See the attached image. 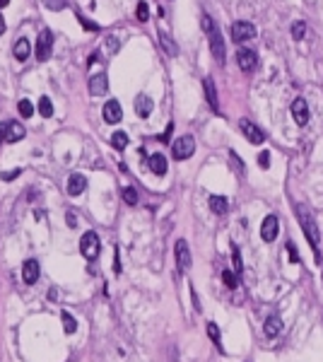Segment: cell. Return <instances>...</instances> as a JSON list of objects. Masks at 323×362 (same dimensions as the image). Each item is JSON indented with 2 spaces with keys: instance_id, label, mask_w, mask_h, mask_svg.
Here are the masks:
<instances>
[{
  "instance_id": "obj_1",
  "label": "cell",
  "mask_w": 323,
  "mask_h": 362,
  "mask_svg": "<svg viewBox=\"0 0 323 362\" xmlns=\"http://www.w3.org/2000/svg\"><path fill=\"white\" fill-rule=\"evenodd\" d=\"M297 218H299V224L306 234V242L314 247V256L316 261H321V253H319V242H321V232H319V224H316V218L311 215V210L306 205H297Z\"/></svg>"
},
{
  "instance_id": "obj_2",
  "label": "cell",
  "mask_w": 323,
  "mask_h": 362,
  "mask_svg": "<svg viewBox=\"0 0 323 362\" xmlns=\"http://www.w3.org/2000/svg\"><path fill=\"white\" fill-rule=\"evenodd\" d=\"M200 22H203V29H205L207 39H210L212 56H215V60L222 65V63H224V39H222V34H220V27L212 22V17H210V15H203V17H200Z\"/></svg>"
},
{
  "instance_id": "obj_3",
  "label": "cell",
  "mask_w": 323,
  "mask_h": 362,
  "mask_svg": "<svg viewBox=\"0 0 323 362\" xmlns=\"http://www.w3.org/2000/svg\"><path fill=\"white\" fill-rule=\"evenodd\" d=\"M51 54H53V34H51V29H41L36 36L34 56H36V60H49Z\"/></svg>"
},
{
  "instance_id": "obj_4",
  "label": "cell",
  "mask_w": 323,
  "mask_h": 362,
  "mask_svg": "<svg viewBox=\"0 0 323 362\" xmlns=\"http://www.w3.org/2000/svg\"><path fill=\"white\" fill-rule=\"evenodd\" d=\"M193 152H196V140H193V136H181V138L174 140V145H172L174 160H188Z\"/></svg>"
},
{
  "instance_id": "obj_5",
  "label": "cell",
  "mask_w": 323,
  "mask_h": 362,
  "mask_svg": "<svg viewBox=\"0 0 323 362\" xmlns=\"http://www.w3.org/2000/svg\"><path fill=\"white\" fill-rule=\"evenodd\" d=\"M99 249H101V242H99L97 232H85L82 239H80V251H82V256L92 261V258L99 256Z\"/></svg>"
},
{
  "instance_id": "obj_6",
  "label": "cell",
  "mask_w": 323,
  "mask_h": 362,
  "mask_svg": "<svg viewBox=\"0 0 323 362\" xmlns=\"http://www.w3.org/2000/svg\"><path fill=\"white\" fill-rule=\"evenodd\" d=\"M239 131L246 136L248 142H253V145H261V142L265 140V133L256 126V123H251L248 118H239Z\"/></svg>"
},
{
  "instance_id": "obj_7",
  "label": "cell",
  "mask_w": 323,
  "mask_h": 362,
  "mask_svg": "<svg viewBox=\"0 0 323 362\" xmlns=\"http://www.w3.org/2000/svg\"><path fill=\"white\" fill-rule=\"evenodd\" d=\"M236 65H239L244 73L256 70V65H258V56H256V51H251V49H239V51H236Z\"/></svg>"
},
{
  "instance_id": "obj_8",
  "label": "cell",
  "mask_w": 323,
  "mask_h": 362,
  "mask_svg": "<svg viewBox=\"0 0 323 362\" xmlns=\"http://www.w3.org/2000/svg\"><path fill=\"white\" fill-rule=\"evenodd\" d=\"M174 253H176V266L181 273H186L188 268H191V249H188V244L183 242V239H178L176 244H174Z\"/></svg>"
},
{
  "instance_id": "obj_9",
  "label": "cell",
  "mask_w": 323,
  "mask_h": 362,
  "mask_svg": "<svg viewBox=\"0 0 323 362\" xmlns=\"http://www.w3.org/2000/svg\"><path fill=\"white\" fill-rule=\"evenodd\" d=\"M253 36H256V27H253L251 22H234V25H232V39H234L236 44L248 41V39H253Z\"/></svg>"
},
{
  "instance_id": "obj_10",
  "label": "cell",
  "mask_w": 323,
  "mask_h": 362,
  "mask_svg": "<svg viewBox=\"0 0 323 362\" xmlns=\"http://www.w3.org/2000/svg\"><path fill=\"white\" fill-rule=\"evenodd\" d=\"M277 232H280V220H277V215H268L261 224V237H263V242H275L277 239Z\"/></svg>"
},
{
  "instance_id": "obj_11",
  "label": "cell",
  "mask_w": 323,
  "mask_h": 362,
  "mask_svg": "<svg viewBox=\"0 0 323 362\" xmlns=\"http://www.w3.org/2000/svg\"><path fill=\"white\" fill-rule=\"evenodd\" d=\"M106 92H109V78H106V73H97V75L89 78V94L101 97Z\"/></svg>"
},
{
  "instance_id": "obj_12",
  "label": "cell",
  "mask_w": 323,
  "mask_h": 362,
  "mask_svg": "<svg viewBox=\"0 0 323 362\" xmlns=\"http://www.w3.org/2000/svg\"><path fill=\"white\" fill-rule=\"evenodd\" d=\"M292 116L297 121V126H306L309 123V107H306V102L301 97H297L292 102Z\"/></svg>"
},
{
  "instance_id": "obj_13",
  "label": "cell",
  "mask_w": 323,
  "mask_h": 362,
  "mask_svg": "<svg viewBox=\"0 0 323 362\" xmlns=\"http://www.w3.org/2000/svg\"><path fill=\"white\" fill-rule=\"evenodd\" d=\"M101 111H104V121L106 123H118L123 118V109H121V104H118L116 99H109Z\"/></svg>"
},
{
  "instance_id": "obj_14",
  "label": "cell",
  "mask_w": 323,
  "mask_h": 362,
  "mask_svg": "<svg viewBox=\"0 0 323 362\" xmlns=\"http://www.w3.org/2000/svg\"><path fill=\"white\" fill-rule=\"evenodd\" d=\"M25 136H27V131H25V126H22V123H17V121H7L5 142H17V140H22Z\"/></svg>"
},
{
  "instance_id": "obj_15",
  "label": "cell",
  "mask_w": 323,
  "mask_h": 362,
  "mask_svg": "<svg viewBox=\"0 0 323 362\" xmlns=\"http://www.w3.org/2000/svg\"><path fill=\"white\" fill-rule=\"evenodd\" d=\"M22 280L27 282V285H34L36 280H39V261H25V266H22Z\"/></svg>"
},
{
  "instance_id": "obj_16",
  "label": "cell",
  "mask_w": 323,
  "mask_h": 362,
  "mask_svg": "<svg viewBox=\"0 0 323 362\" xmlns=\"http://www.w3.org/2000/svg\"><path fill=\"white\" fill-rule=\"evenodd\" d=\"M85 189H87V179L82 174H70V179H68V194L80 195Z\"/></svg>"
},
{
  "instance_id": "obj_17",
  "label": "cell",
  "mask_w": 323,
  "mask_h": 362,
  "mask_svg": "<svg viewBox=\"0 0 323 362\" xmlns=\"http://www.w3.org/2000/svg\"><path fill=\"white\" fill-rule=\"evenodd\" d=\"M205 97H207V104H210V109L215 113H220V102H217V89H215V83H212V78H205Z\"/></svg>"
},
{
  "instance_id": "obj_18",
  "label": "cell",
  "mask_w": 323,
  "mask_h": 362,
  "mask_svg": "<svg viewBox=\"0 0 323 362\" xmlns=\"http://www.w3.org/2000/svg\"><path fill=\"white\" fill-rule=\"evenodd\" d=\"M152 107H154V104H152V99H149L147 94H138V97H135V113H138L140 118H147V116L152 113Z\"/></svg>"
},
{
  "instance_id": "obj_19",
  "label": "cell",
  "mask_w": 323,
  "mask_h": 362,
  "mask_svg": "<svg viewBox=\"0 0 323 362\" xmlns=\"http://www.w3.org/2000/svg\"><path fill=\"white\" fill-rule=\"evenodd\" d=\"M147 165L152 169V174H157V176H164V174H167V157H164L162 152L152 155V157L147 160Z\"/></svg>"
},
{
  "instance_id": "obj_20",
  "label": "cell",
  "mask_w": 323,
  "mask_h": 362,
  "mask_svg": "<svg viewBox=\"0 0 323 362\" xmlns=\"http://www.w3.org/2000/svg\"><path fill=\"white\" fill-rule=\"evenodd\" d=\"M280 331H282V319H280V316H275V314H273V316H268V319H265V324H263V334L268 335V338H275Z\"/></svg>"
},
{
  "instance_id": "obj_21",
  "label": "cell",
  "mask_w": 323,
  "mask_h": 362,
  "mask_svg": "<svg viewBox=\"0 0 323 362\" xmlns=\"http://www.w3.org/2000/svg\"><path fill=\"white\" fill-rule=\"evenodd\" d=\"M29 54H31L29 41H27V39H17V41H15V46H12V56L17 58L20 63H25V60L29 58Z\"/></svg>"
},
{
  "instance_id": "obj_22",
  "label": "cell",
  "mask_w": 323,
  "mask_h": 362,
  "mask_svg": "<svg viewBox=\"0 0 323 362\" xmlns=\"http://www.w3.org/2000/svg\"><path fill=\"white\" fill-rule=\"evenodd\" d=\"M210 210H212L215 215H224V213L229 210L227 198H224V195H210Z\"/></svg>"
},
{
  "instance_id": "obj_23",
  "label": "cell",
  "mask_w": 323,
  "mask_h": 362,
  "mask_svg": "<svg viewBox=\"0 0 323 362\" xmlns=\"http://www.w3.org/2000/svg\"><path fill=\"white\" fill-rule=\"evenodd\" d=\"M159 44H162V49L167 51V56H178V46H176V41L167 34V31H159Z\"/></svg>"
},
{
  "instance_id": "obj_24",
  "label": "cell",
  "mask_w": 323,
  "mask_h": 362,
  "mask_svg": "<svg viewBox=\"0 0 323 362\" xmlns=\"http://www.w3.org/2000/svg\"><path fill=\"white\" fill-rule=\"evenodd\" d=\"M60 319H63V329H65V334H75V331H77V321L73 319V314L60 311Z\"/></svg>"
},
{
  "instance_id": "obj_25",
  "label": "cell",
  "mask_w": 323,
  "mask_h": 362,
  "mask_svg": "<svg viewBox=\"0 0 323 362\" xmlns=\"http://www.w3.org/2000/svg\"><path fill=\"white\" fill-rule=\"evenodd\" d=\"M39 113H41L44 118H51V116H53V104H51L49 97H41V99H39Z\"/></svg>"
},
{
  "instance_id": "obj_26",
  "label": "cell",
  "mask_w": 323,
  "mask_h": 362,
  "mask_svg": "<svg viewBox=\"0 0 323 362\" xmlns=\"http://www.w3.org/2000/svg\"><path fill=\"white\" fill-rule=\"evenodd\" d=\"M111 145H114L116 150H125V145H128V136H125L123 131H116V133L111 136Z\"/></svg>"
},
{
  "instance_id": "obj_27",
  "label": "cell",
  "mask_w": 323,
  "mask_h": 362,
  "mask_svg": "<svg viewBox=\"0 0 323 362\" xmlns=\"http://www.w3.org/2000/svg\"><path fill=\"white\" fill-rule=\"evenodd\" d=\"M17 111L22 118H29L31 113H34V104H31L29 99H20V104H17Z\"/></svg>"
},
{
  "instance_id": "obj_28",
  "label": "cell",
  "mask_w": 323,
  "mask_h": 362,
  "mask_svg": "<svg viewBox=\"0 0 323 362\" xmlns=\"http://www.w3.org/2000/svg\"><path fill=\"white\" fill-rule=\"evenodd\" d=\"M232 261H234V271L241 276V271H244V261H241V253H239V247L232 244Z\"/></svg>"
},
{
  "instance_id": "obj_29",
  "label": "cell",
  "mask_w": 323,
  "mask_h": 362,
  "mask_svg": "<svg viewBox=\"0 0 323 362\" xmlns=\"http://www.w3.org/2000/svg\"><path fill=\"white\" fill-rule=\"evenodd\" d=\"M292 36L297 39V41H301V39L306 36V25H304V22H294L292 25Z\"/></svg>"
},
{
  "instance_id": "obj_30",
  "label": "cell",
  "mask_w": 323,
  "mask_h": 362,
  "mask_svg": "<svg viewBox=\"0 0 323 362\" xmlns=\"http://www.w3.org/2000/svg\"><path fill=\"white\" fill-rule=\"evenodd\" d=\"M123 200H125L128 205H135V203H138V191H135L133 186L123 189Z\"/></svg>"
},
{
  "instance_id": "obj_31",
  "label": "cell",
  "mask_w": 323,
  "mask_h": 362,
  "mask_svg": "<svg viewBox=\"0 0 323 362\" xmlns=\"http://www.w3.org/2000/svg\"><path fill=\"white\" fill-rule=\"evenodd\" d=\"M222 280H224V285H227V287H232V290L239 285V280H236V276L232 273V271H222Z\"/></svg>"
},
{
  "instance_id": "obj_32",
  "label": "cell",
  "mask_w": 323,
  "mask_h": 362,
  "mask_svg": "<svg viewBox=\"0 0 323 362\" xmlns=\"http://www.w3.org/2000/svg\"><path fill=\"white\" fill-rule=\"evenodd\" d=\"M138 20H140V22H147V20H149V7H147V2H143V0L138 2Z\"/></svg>"
},
{
  "instance_id": "obj_33",
  "label": "cell",
  "mask_w": 323,
  "mask_h": 362,
  "mask_svg": "<svg viewBox=\"0 0 323 362\" xmlns=\"http://www.w3.org/2000/svg\"><path fill=\"white\" fill-rule=\"evenodd\" d=\"M207 335L212 338V343L220 345V329H217V324H207Z\"/></svg>"
},
{
  "instance_id": "obj_34",
  "label": "cell",
  "mask_w": 323,
  "mask_h": 362,
  "mask_svg": "<svg viewBox=\"0 0 323 362\" xmlns=\"http://www.w3.org/2000/svg\"><path fill=\"white\" fill-rule=\"evenodd\" d=\"M287 251H290V261H292V263H299V251L294 249L292 242H287Z\"/></svg>"
},
{
  "instance_id": "obj_35",
  "label": "cell",
  "mask_w": 323,
  "mask_h": 362,
  "mask_svg": "<svg viewBox=\"0 0 323 362\" xmlns=\"http://www.w3.org/2000/svg\"><path fill=\"white\" fill-rule=\"evenodd\" d=\"M258 162H261V167H263V169H268V167H270V152H268V150H263V152H261V157H258Z\"/></svg>"
},
{
  "instance_id": "obj_36",
  "label": "cell",
  "mask_w": 323,
  "mask_h": 362,
  "mask_svg": "<svg viewBox=\"0 0 323 362\" xmlns=\"http://www.w3.org/2000/svg\"><path fill=\"white\" fill-rule=\"evenodd\" d=\"M229 157H232V162H234V167H236V171L239 174H244V162L236 157V152H229Z\"/></svg>"
},
{
  "instance_id": "obj_37",
  "label": "cell",
  "mask_w": 323,
  "mask_h": 362,
  "mask_svg": "<svg viewBox=\"0 0 323 362\" xmlns=\"http://www.w3.org/2000/svg\"><path fill=\"white\" fill-rule=\"evenodd\" d=\"M106 49H109L111 54H116V51H118V39H114V36H109V39H106Z\"/></svg>"
},
{
  "instance_id": "obj_38",
  "label": "cell",
  "mask_w": 323,
  "mask_h": 362,
  "mask_svg": "<svg viewBox=\"0 0 323 362\" xmlns=\"http://www.w3.org/2000/svg\"><path fill=\"white\" fill-rule=\"evenodd\" d=\"M20 174H22V169H12V171H5V174H2V179H5V181H12V179H15V176H20Z\"/></svg>"
},
{
  "instance_id": "obj_39",
  "label": "cell",
  "mask_w": 323,
  "mask_h": 362,
  "mask_svg": "<svg viewBox=\"0 0 323 362\" xmlns=\"http://www.w3.org/2000/svg\"><path fill=\"white\" fill-rule=\"evenodd\" d=\"M172 131H174V123H169V126H167V131L159 136V140H162V142H167V140L172 138Z\"/></svg>"
},
{
  "instance_id": "obj_40",
  "label": "cell",
  "mask_w": 323,
  "mask_h": 362,
  "mask_svg": "<svg viewBox=\"0 0 323 362\" xmlns=\"http://www.w3.org/2000/svg\"><path fill=\"white\" fill-rule=\"evenodd\" d=\"M114 273H121V261H118V249H114Z\"/></svg>"
},
{
  "instance_id": "obj_41",
  "label": "cell",
  "mask_w": 323,
  "mask_h": 362,
  "mask_svg": "<svg viewBox=\"0 0 323 362\" xmlns=\"http://www.w3.org/2000/svg\"><path fill=\"white\" fill-rule=\"evenodd\" d=\"M65 220H68V224H70V227H77V220H75V213H73V210L65 215Z\"/></svg>"
},
{
  "instance_id": "obj_42",
  "label": "cell",
  "mask_w": 323,
  "mask_h": 362,
  "mask_svg": "<svg viewBox=\"0 0 323 362\" xmlns=\"http://www.w3.org/2000/svg\"><path fill=\"white\" fill-rule=\"evenodd\" d=\"M80 22H82V25H85L87 29H99V25H94V22H87V20H85L82 15H80Z\"/></svg>"
},
{
  "instance_id": "obj_43",
  "label": "cell",
  "mask_w": 323,
  "mask_h": 362,
  "mask_svg": "<svg viewBox=\"0 0 323 362\" xmlns=\"http://www.w3.org/2000/svg\"><path fill=\"white\" fill-rule=\"evenodd\" d=\"M191 297H193V305H196V309L200 311V300H198V295H196V290H191Z\"/></svg>"
},
{
  "instance_id": "obj_44",
  "label": "cell",
  "mask_w": 323,
  "mask_h": 362,
  "mask_svg": "<svg viewBox=\"0 0 323 362\" xmlns=\"http://www.w3.org/2000/svg\"><path fill=\"white\" fill-rule=\"evenodd\" d=\"M5 131H7V123H0V145L5 142Z\"/></svg>"
},
{
  "instance_id": "obj_45",
  "label": "cell",
  "mask_w": 323,
  "mask_h": 362,
  "mask_svg": "<svg viewBox=\"0 0 323 362\" xmlns=\"http://www.w3.org/2000/svg\"><path fill=\"white\" fill-rule=\"evenodd\" d=\"M0 34H5V20H2V15H0Z\"/></svg>"
},
{
  "instance_id": "obj_46",
  "label": "cell",
  "mask_w": 323,
  "mask_h": 362,
  "mask_svg": "<svg viewBox=\"0 0 323 362\" xmlns=\"http://www.w3.org/2000/svg\"><path fill=\"white\" fill-rule=\"evenodd\" d=\"M7 2H10V0H0V7H5V5H7Z\"/></svg>"
},
{
  "instance_id": "obj_47",
  "label": "cell",
  "mask_w": 323,
  "mask_h": 362,
  "mask_svg": "<svg viewBox=\"0 0 323 362\" xmlns=\"http://www.w3.org/2000/svg\"><path fill=\"white\" fill-rule=\"evenodd\" d=\"M321 282H323V276H321Z\"/></svg>"
}]
</instances>
